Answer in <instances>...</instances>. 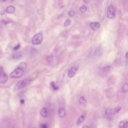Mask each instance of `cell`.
Masks as SVG:
<instances>
[{
	"label": "cell",
	"instance_id": "cell-1",
	"mask_svg": "<svg viewBox=\"0 0 128 128\" xmlns=\"http://www.w3.org/2000/svg\"><path fill=\"white\" fill-rule=\"evenodd\" d=\"M27 69V64L25 62L20 63L18 67L10 74L12 78H19L23 76Z\"/></svg>",
	"mask_w": 128,
	"mask_h": 128
},
{
	"label": "cell",
	"instance_id": "cell-2",
	"mask_svg": "<svg viewBox=\"0 0 128 128\" xmlns=\"http://www.w3.org/2000/svg\"><path fill=\"white\" fill-rule=\"evenodd\" d=\"M30 82L31 79L29 78H27L26 79L23 80L21 81H20L17 83V85L15 86V90H18L19 89H22V88H23L24 87H26L30 83Z\"/></svg>",
	"mask_w": 128,
	"mask_h": 128
},
{
	"label": "cell",
	"instance_id": "cell-3",
	"mask_svg": "<svg viewBox=\"0 0 128 128\" xmlns=\"http://www.w3.org/2000/svg\"><path fill=\"white\" fill-rule=\"evenodd\" d=\"M43 41V35L41 33L36 34L32 39V42L33 45H37L41 44Z\"/></svg>",
	"mask_w": 128,
	"mask_h": 128
},
{
	"label": "cell",
	"instance_id": "cell-4",
	"mask_svg": "<svg viewBox=\"0 0 128 128\" xmlns=\"http://www.w3.org/2000/svg\"><path fill=\"white\" fill-rule=\"evenodd\" d=\"M116 14V11L115 8L112 5H110L107 9V17L109 19H113L115 17Z\"/></svg>",
	"mask_w": 128,
	"mask_h": 128
},
{
	"label": "cell",
	"instance_id": "cell-5",
	"mask_svg": "<svg viewBox=\"0 0 128 128\" xmlns=\"http://www.w3.org/2000/svg\"><path fill=\"white\" fill-rule=\"evenodd\" d=\"M8 80V77L2 67H0V83L5 84Z\"/></svg>",
	"mask_w": 128,
	"mask_h": 128
},
{
	"label": "cell",
	"instance_id": "cell-6",
	"mask_svg": "<svg viewBox=\"0 0 128 128\" xmlns=\"http://www.w3.org/2000/svg\"><path fill=\"white\" fill-rule=\"evenodd\" d=\"M78 69H79V66L77 65L72 66L70 68V69L69 70V71H68V77L70 78L74 77L75 75H76V73H77Z\"/></svg>",
	"mask_w": 128,
	"mask_h": 128
},
{
	"label": "cell",
	"instance_id": "cell-7",
	"mask_svg": "<svg viewBox=\"0 0 128 128\" xmlns=\"http://www.w3.org/2000/svg\"><path fill=\"white\" fill-rule=\"evenodd\" d=\"M103 53V49L102 47L99 46L97 48V49L94 52V56L96 57H101Z\"/></svg>",
	"mask_w": 128,
	"mask_h": 128
},
{
	"label": "cell",
	"instance_id": "cell-8",
	"mask_svg": "<svg viewBox=\"0 0 128 128\" xmlns=\"http://www.w3.org/2000/svg\"><path fill=\"white\" fill-rule=\"evenodd\" d=\"M100 27V24L99 22H93L90 24V27L94 31L97 30Z\"/></svg>",
	"mask_w": 128,
	"mask_h": 128
},
{
	"label": "cell",
	"instance_id": "cell-9",
	"mask_svg": "<svg viewBox=\"0 0 128 128\" xmlns=\"http://www.w3.org/2000/svg\"><path fill=\"white\" fill-rule=\"evenodd\" d=\"M119 128H128V121L127 120H123L120 122Z\"/></svg>",
	"mask_w": 128,
	"mask_h": 128
},
{
	"label": "cell",
	"instance_id": "cell-10",
	"mask_svg": "<svg viewBox=\"0 0 128 128\" xmlns=\"http://www.w3.org/2000/svg\"><path fill=\"white\" fill-rule=\"evenodd\" d=\"M105 114L107 118L109 120H112V119H113V114H112V109H107L105 112Z\"/></svg>",
	"mask_w": 128,
	"mask_h": 128
},
{
	"label": "cell",
	"instance_id": "cell-11",
	"mask_svg": "<svg viewBox=\"0 0 128 128\" xmlns=\"http://www.w3.org/2000/svg\"><path fill=\"white\" fill-rule=\"evenodd\" d=\"M6 11L8 14H13L15 11V8L13 6H10L6 8Z\"/></svg>",
	"mask_w": 128,
	"mask_h": 128
},
{
	"label": "cell",
	"instance_id": "cell-12",
	"mask_svg": "<svg viewBox=\"0 0 128 128\" xmlns=\"http://www.w3.org/2000/svg\"><path fill=\"white\" fill-rule=\"evenodd\" d=\"M58 114L60 117L64 118L66 114V112L64 108H60L58 111Z\"/></svg>",
	"mask_w": 128,
	"mask_h": 128
},
{
	"label": "cell",
	"instance_id": "cell-13",
	"mask_svg": "<svg viewBox=\"0 0 128 128\" xmlns=\"http://www.w3.org/2000/svg\"><path fill=\"white\" fill-rule=\"evenodd\" d=\"M22 57V55L21 53H16L11 56V58L12 59L17 60L21 58Z\"/></svg>",
	"mask_w": 128,
	"mask_h": 128
},
{
	"label": "cell",
	"instance_id": "cell-14",
	"mask_svg": "<svg viewBox=\"0 0 128 128\" xmlns=\"http://www.w3.org/2000/svg\"><path fill=\"white\" fill-rule=\"evenodd\" d=\"M111 69V67L110 66H106L103 67L101 70V73L103 74H106L110 71Z\"/></svg>",
	"mask_w": 128,
	"mask_h": 128
},
{
	"label": "cell",
	"instance_id": "cell-15",
	"mask_svg": "<svg viewBox=\"0 0 128 128\" xmlns=\"http://www.w3.org/2000/svg\"><path fill=\"white\" fill-rule=\"evenodd\" d=\"M85 117H86L85 115H84V114H83V115H82L78 118V119L77 120V124L78 125H80V124H82L83 122V121L85 119Z\"/></svg>",
	"mask_w": 128,
	"mask_h": 128
},
{
	"label": "cell",
	"instance_id": "cell-16",
	"mask_svg": "<svg viewBox=\"0 0 128 128\" xmlns=\"http://www.w3.org/2000/svg\"><path fill=\"white\" fill-rule=\"evenodd\" d=\"M121 106H117L114 108L113 109H112V112L113 115H115L119 113V112L121 111Z\"/></svg>",
	"mask_w": 128,
	"mask_h": 128
},
{
	"label": "cell",
	"instance_id": "cell-17",
	"mask_svg": "<svg viewBox=\"0 0 128 128\" xmlns=\"http://www.w3.org/2000/svg\"><path fill=\"white\" fill-rule=\"evenodd\" d=\"M41 115L42 117H43L44 118H46L47 117L48 115V110H47V108H43L41 112Z\"/></svg>",
	"mask_w": 128,
	"mask_h": 128
},
{
	"label": "cell",
	"instance_id": "cell-18",
	"mask_svg": "<svg viewBox=\"0 0 128 128\" xmlns=\"http://www.w3.org/2000/svg\"><path fill=\"white\" fill-rule=\"evenodd\" d=\"M79 103L81 104V105L85 106L87 104V101L86 99L84 96H82V97H80L79 99Z\"/></svg>",
	"mask_w": 128,
	"mask_h": 128
},
{
	"label": "cell",
	"instance_id": "cell-19",
	"mask_svg": "<svg viewBox=\"0 0 128 128\" xmlns=\"http://www.w3.org/2000/svg\"><path fill=\"white\" fill-rule=\"evenodd\" d=\"M122 91L124 93H126L128 91V83H125L122 87Z\"/></svg>",
	"mask_w": 128,
	"mask_h": 128
},
{
	"label": "cell",
	"instance_id": "cell-20",
	"mask_svg": "<svg viewBox=\"0 0 128 128\" xmlns=\"http://www.w3.org/2000/svg\"><path fill=\"white\" fill-rule=\"evenodd\" d=\"M50 85H51V87H52V88H53V89L54 90H56V91L58 90H59V87H58L57 86H56V84H55V83L54 82H51Z\"/></svg>",
	"mask_w": 128,
	"mask_h": 128
},
{
	"label": "cell",
	"instance_id": "cell-21",
	"mask_svg": "<svg viewBox=\"0 0 128 128\" xmlns=\"http://www.w3.org/2000/svg\"><path fill=\"white\" fill-rule=\"evenodd\" d=\"M87 10V7L85 6V5H83L80 8V10L82 13H84V12H85Z\"/></svg>",
	"mask_w": 128,
	"mask_h": 128
},
{
	"label": "cell",
	"instance_id": "cell-22",
	"mask_svg": "<svg viewBox=\"0 0 128 128\" xmlns=\"http://www.w3.org/2000/svg\"><path fill=\"white\" fill-rule=\"evenodd\" d=\"M53 59H54V56L53 55H51V56H48L46 60H47V61L48 62H51L52 61V60H53Z\"/></svg>",
	"mask_w": 128,
	"mask_h": 128
},
{
	"label": "cell",
	"instance_id": "cell-23",
	"mask_svg": "<svg viewBox=\"0 0 128 128\" xmlns=\"http://www.w3.org/2000/svg\"><path fill=\"white\" fill-rule=\"evenodd\" d=\"M71 24V21L69 19H68L67 20H66V21L65 22V24H64V26L67 27L69 26V25H70V24Z\"/></svg>",
	"mask_w": 128,
	"mask_h": 128
},
{
	"label": "cell",
	"instance_id": "cell-24",
	"mask_svg": "<svg viewBox=\"0 0 128 128\" xmlns=\"http://www.w3.org/2000/svg\"><path fill=\"white\" fill-rule=\"evenodd\" d=\"M68 14V15H69L70 16V17H73V16L75 14V12L74 11L71 10V11H69Z\"/></svg>",
	"mask_w": 128,
	"mask_h": 128
},
{
	"label": "cell",
	"instance_id": "cell-25",
	"mask_svg": "<svg viewBox=\"0 0 128 128\" xmlns=\"http://www.w3.org/2000/svg\"><path fill=\"white\" fill-rule=\"evenodd\" d=\"M39 128H49V126L46 124H43L40 125Z\"/></svg>",
	"mask_w": 128,
	"mask_h": 128
},
{
	"label": "cell",
	"instance_id": "cell-26",
	"mask_svg": "<svg viewBox=\"0 0 128 128\" xmlns=\"http://www.w3.org/2000/svg\"><path fill=\"white\" fill-rule=\"evenodd\" d=\"M20 46H21V45H20V44H18L17 45H16L15 47H14V50L16 51V50H18V49H19V48H20Z\"/></svg>",
	"mask_w": 128,
	"mask_h": 128
},
{
	"label": "cell",
	"instance_id": "cell-27",
	"mask_svg": "<svg viewBox=\"0 0 128 128\" xmlns=\"http://www.w3.org/2000/svg\"><path fill=\"white\" fill-rule=\"evenodd\" d=\"M2 22L4 24H5V25H7V24H8V23H9V21H6V20H2Z\"/></svg>",
	"mask_w": 128,
	"mask_h": 128
},
{
	"label": "cell",
	"instance_id": "cell-28",
	"mask_svg": "<svg viewBox=\"0 0 128 128\" xmlns=\"http://www.w3.org/2000/svg\"><path fill=\"white\" fill-rule=\"evenodd\" d=\"M20 102H21V104H24V103H25V100H24V99H21V100H20Z\"/></svg>",
	"mask_w": 128,
	"mask_h": 128
},
{
	"label": "cell",
	"instance_id": "cell-29",
	"mask_svg": "<svg viewBox=\"0 0 128 128\" xmlns=\"http://www.w3.org/2000/svg\"><path fill=\"white\" fill-rule=\"evenodd\" d=\"M126 59H127V61L128 63V52H127L126 54Z\"/></svg>",
	"mask_w": 128,
	"mask_h": 128
},
{
	"label": "cell",
	"instance_id": "cell-30",
	"mask_svg": "<svg viewBox=\"0 0 128 128\" xmlns=\"http://www.w3.org/2000/svg\"><path fill=\"white\" fill-rule=\"evenodd\" d=\"M83 128H89V127H88L87 126H86V125H85V126H83Z\"/></svg>",
	"mask_w": 128,
	"mask_h": 128
},
{
	"label": "cell",
	"instance_id": "cell-31",
	"mask_svg": "<svg viewBox=\"0 0 128 128\" xmlns=\"http://www.w3.org/2000/svg\"></svg>",
	"mask_w": 128,
	"mask_h": 128
}]
</instances>
